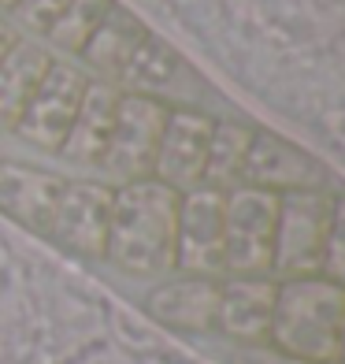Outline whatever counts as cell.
Instances as JSON below:
<instances>
[{"label":"cell","mask_w":345,"mask_h":364,"mask_svg":"<svg viewBox=\"0 0 345 364\" xmlns=\"http://www.w3.org/2000/svg\"><path fill=\"white\" fill-rule=\"evenodd\" d=\"M178 197L156 178L123 182L111 193L108 220V250L111 260L126 275L163 279L175 272V230H178Z\"/></svg>","instance_id":"cell-1"},{"label":"cell","mask_w":345,"mask_h":364,"mask_svg":"<svg viewBox=\"0 0 345 364\" xmlns=\"http://www.w3.org/2000/svg\"><path fill=\"white\" fill-rule=\"evenodd\" d=\"M345 335V287L327 275L278 279L271 346L305 364H338Z\"/></svg>","instance_id":"cell-2"},{"label":"cell","mask_w":345,"mask_h":364,"mask_svg":"<svg viewBox=\"0 0 345 364\" xmlns=\"http://www.w3.org/2000/svg\"><path fill=\"white\" fill-rule=\"evenodd\" d=\"M331 190H293L278 193V227H275V279H305L323 272L327 230H331Z\"/></svg>","instance_id":"cell-3"},{"label":"cell","mask_w":345,"mask_h":364,"mask_svg":"<svg viewBox=\"0 0 345 364\" xmlns=\"http://www.w3.org/2000/svg\"><path fill=\"white\" fill-rule=\"evenodd\" d=\"M171 105L160 97H145V93H123L119 97V112H115V127L104 149V160L97 171H104L108 186H123V182H138V178H153V164H156V149L168 127Z\"/></svg>","instance_id":"cell-4"},{"label":"cell","mask_w":345,"mask_h":364,"mask_svg":"<svg viewBox=\"0 0 345 364\" xmlns=\"http://www.w3.org/2000/svg\"><path fill=\"white\" fill-rule=\"evenodd\" d=\"M278 193L238 186L226 193V235L223 268L226 275H271L275 264Z\"/></svg>","instance_id":"cell-5"},{"label":"cell","mask_w":345,"mask_h":364,"mask_svg":"<svg viewBox=\"0 0 345 364\" xmlns=\"http://www.w3.org/2000/svg\"><path fill=\"white\" fill-rule=\"evenodd\" d=\"M223 235H226V193L212 186H193L178 197L175 230V272L223 279Z\"/></svg>","instance_id":"cell-6"},{"label":"cell","mask_w":345,"mask_h":364,"mask_svg":"<svg viewBox=\"0 0 345 364\" xmlns=\"http://www.w3.org/2000/svg\"><path fill=\"white\" fill-rule=\"evenodd\" d=\"M86 86H89V75L78 63L53 60V68L45 71L41 86L34 90L19 127L11 134L26 145L41 149V153H60V145L67 138L75 115H78L82 97H86Z\"/></svg>","instance_id":"cell-7"},{"label":"cell","mask_w":345,"mask_h":364,"mask_svg":"<svg viewBox=\"0 0 345 364\" xmlns=\"http://www.w3.org/2000/svg\"><path fill=\"white\" fill-rule=\"evenodd\" d=\"M111 193H115V186H108L104 178H67L45 238H53L71 257L104 260Z\"/></svg>","instance_id":"cell-8"},{"label":"cell","mask_w":345,"mask_h":364,"mask_svg":"<svg viewBox=\"0 0 345 364\" xmlns=\"http://www.w3.org/2000/svg\"><path fill=\"white\" fill-rule=\"evenodd\" d=\"M212 119L208 112L197 108H175L168 115L163 138L156 149V164H153V178L171 186L175 193H186L204 182V160H208V141H212Z\"/></svg>","instance_id":"cell-9"},{"label":"cell","mask_w":345,"mask_h":364,"mask_svg":"<svg viewBox=\"0 0 345 364\" xmlns=\"http://www.w3.org/2000/svg\"><path fill=\"white\" fill-rule=\"evenodd\" d=\"M275 275H223L219 279V309H216V335L234 346H264L271 342L275 320Z\"/></svg>","instance_id":"cell-10"},{"label":"cell","mask_w":345,"mask_h":364,"mask_svg":"<svg viewBox=\"0 0 345 364\" xmlns=\"http://www.w3.org/2000/svg\"><path fill=\"white\" fill-rule=\"evenodd\" d=\"M245 186L271 190V193H293V190H323L327 171L323 164L305 153L301 145L271 134V130H256L249 164H245Z\"/></svg>","instance_id":"cell-11"},{"label":"cell","mask_w":345,"mask_h":364,"mask_svg":"<svg viewBox=\"0 0 345 364\" xmlns=\"http://www.w3.org/2000/svg\"><path fill=\"white\" fill-rule=\"evenodd\" d=\"M63 186H67V178L56 171L0 160V212L34 235H48Z\"/></svg>","instance_id":"cell-12"},{"label":"cell","mask_w":345,"mask_h":364,"mask_svg":"<svg viewBox=\"0 0 345 364\" xmlns=\"http://www.w3.org/2000/svg\"><path fill=\"white\" fill-rule=\"evenodd\" d=\"M149 316L171 331H190V335H212L216 331V309H219V279L204 275H178L160 283L145 297Z\"/></svg>","instance_id":"cell-13"},{"label":"cell","mask_w":345,"mask_h":364,"mask_svg":"<svg viewBox=\"0 0 345 364\" xmlns=\"http://www.w3.org/2000/svg\"><path fill=\"white\" fill-rule=\"evenodd\" d=\"M119 97H123V90L115 82L89 78L86 97L78 105V115H75V123H71L56 156H63L71 168H86V171L101 168L111 127H115V112H119Z\"/></svg>","instance_id":"cell-14"},{"label":"cell","mask_w":345,"mask_h":364,"mask_svg":"<svg viewBox=\"0 0 345 364\" xmlns=\"http://www.w3.org/2000/svg\"><path fill=\"white\" fill-rule=\"evenodd\" d=\"M53 60V48L38 38H19L11 45V53L0 60V134H11L19 127L30 97L41 86Z\"/></svg>","instance_id":"cell-15"},{"label":"cell","mask_w":345,"mask_h":364,"mask_svg":"<svg viewBox=\"0 0 345 364\" xmlns=\"http://www.w3.org/2000/svg\"><path fill=\"white\" fill-rule=\"evenodd\" d=\"M145 38H149V26L138 15H130L126 8L115 4L104 15V23L97 26V34L86 41V48L78 53L82 71L89 78H101V82H119L123 68L130 63V56L138 53V45Z\"/></svg>","instance_id":"cell-16"},{"label":"cell","mask_w":345,"mask_h":364,"mask_svg":"<svg viewBox=\"0 0 345 364\" xmlns=\"http://www.w3.org/2000/svg\"><path fill=\"white\" fill-rule=\"evenodd\" d=\"M253 138H256V127L238 123V119H216L201 186H212L219 193H230V190L245 186V164H249Z\"/></svg>","instance_id":"cell-17"},{"label":"cell","mask_w":345,"mask_h":364,"mask_svg":"<svg viewBox=\"0 0 345 364\" xmlns=\"http://www.w3.org/2000/svg\"><path fill=\"white\" fill-rule=\"evenodd\" d=\"M182 71L186 68H182V60H178L175 48L168 41H160L156 34H149L138 45V53L130 56V63L123 68L115 86L123 93H145V97H160L163 101V93L175 86V78Z\"/></svg>","instance_id":"cell-18"},{"label":"cell","mask_w":345,"mask_h":364,"mask_svg":"<svg viewBox=\"0 0 345 364\" xmlns=\"http://www.w3.org/2000/svg\"><path fill=\"white\" fill-rule=\"evenodd\" d=\"M111 8H115V0H71L41 41L53 48V53L78 56L82 48H86V41L97 34V26L104 23V15Z\"/></svg>","instance_id":"cell-19"},{"label":"cell","mask_w":345,"mask_h":364,"mask_svg":"<svg viewBox=\"0 0 345 364\" xmlns=\"http://www.w3.org/2000/svg\"><path fill=\"white\" fill-rule=\"evenodd\" d=\"M67 4H71V0H19V4L11 8L8 19L15 23L19 34L26 30V34H34V38H45Z\"/></svg>","instance_id":"cell-20"},{"label":"cell","mask_w":345,"mask_h":364,"mask_svg":"<svg viewBox=\"0 0 345 364\" xmlns=\"http://www.w3.org/2000/svg\"><path fill=\"white\" fill-rule=\"evenodd\" d=\"M319 275L345 287V193H334L331 230H327V253H323V272Z\"/></svg>","instance_id":"cell-21"},{"label":"cell","mask_w":345,"mask_h":364,"mask_svg":"<svg viewBox=\"0 0 345 364\" xmlns=\"http://www.w3.org/2000/svg\"><path fill=\"white\" fill-rule=\"evenodd\" d=\"M230 364H305V360L290 357L283 350H275L271 342H264V346H238V353L230 357Z\"/></svg>","instance_id":"cell-22"},{"label":"cell","mask_w":345,"mask_h":364,"mask_svg":"<svg viewBox=\"0 0 345 364\" xmlns=\"http://www.w3.org/2000/svg\"><path fill=\"white\" fill-rule=\"evenodd\" d=\"M19 38H23V34L15 30V23L8 19V15H0V60H4V56L11 53V45L19 41Z\"/></svg>","instance_id":"cell-23"},{"label":"cell","mask_w":345,"mask_h":364,"mask_svg":"<svg viewBox=\"0 0 345 364\" xmlns=\"http://www.w3.org/2000/svg\"><path fill=\"white\" fill-rule=\"evenodd\" d=\"M15 4H19V0H0V15H11Z\"/></svg>","instance_id":"cell-24"},{"label":"cell","mask_w":345,"mask_h":364,"mask_svg":"<svg viewBox=\"0 0 345 364\" xmlns=\"http://www.w3.org/2000/svg\"><path fill=\"white\" fill-rule=\"evenodd\" d=\"M338 364H345V335H341V353H338Z\"/></svg>","instance_id":"cell-25"}]
</instances>
